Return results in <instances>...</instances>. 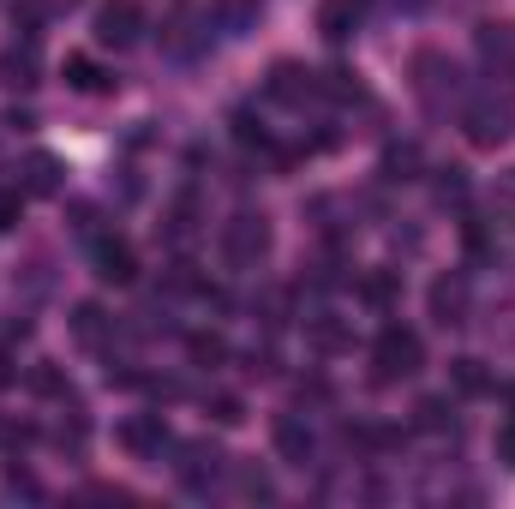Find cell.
Returning a JSON list of instances; mask_svg holds the SVG:
<instances>
[{
  "label": "cell",
  "instance_id": "cell-1",
  "mask_svg": "<svg viewBox=\"0 0 515 509\" xmlns=\"http://www.w3.org/2000/svg\"><path fill=\"white\" fill-rule=\"evenodd\" d=\"M372 366H378V384H396V378H414L426 366V342L402 324H384L378 342H372Z\"/></svg>",
  "mask_w": 515,
  "mask_h": 509
},
{
  "label": "cell",
  "instance_id": "cell-2",
  "mask_svg": "<svg viewBox=\"0 0 515 509\" xmlns=\"http://www.w3.org/2000/svg\"><path fill=\"white\" fill-rule=\"evenodd\" d=\"M264 252H270V222L252 216V210H240V216L222 228V258H228V270H258Z\"/></svg>",
  "mask_w": 515,
  "mask_h": 509
},
{
  "label": "cell",
  "instance_id": "cell-3",
  "mask_svg": "<svg viewBox=\"0 0 515 509\" xmlns=\"http://www.w3.org/2000/svg\"><path fill=\"white\" fill-rule=\"evenodd\" d=\"M138 30H144V6L138 0H102L96 6V42L126 48V42H138Z\"/></svg>",
  "mask_w": 515,
  "mask_h": 509
},
{
  "label": "cell",
  "instance_id": "cell-4",
  "mask_svg": "<svg viewBox=\"0 0 515 509\" xmlns=\"http://www.w3.org/2000/svg\"><path fill=\"white\" fill-rule=\"evenodd\" d=\"M462 126H468V138H474L480 150H492V144L510 138V108H504V102H474V108L462 114Z\"/></svg>",
  "mask_w": 515,
  "mask_h": 509
},
{
  "label": "cell",
  "instance_id": "cell-5",
  "mask_svg": "<svg viewBox=\"0 0 515 509\" xmlns=\"http://www.w3.org/2000/svg\"><path fill=\"white\" fill-rule=\"evenodd\" d=\"M432 318H438L444 330L468 324V276H444V282H432Z\"/></svg>",
  "mask_w": 515,
  "mask_h": 509
},
{
  "label": "cell",
  "instance_id": "cell-6",
  "mask_svg": "<svg viewBox=\"0 0 515 509\" xmlns=\"http://www.w3.org/2000/svg\"><path fill=\"white\" fill-rule=\"evenodd\" d=\"M96 276L114 282V288L138 282V258H132V246H126V240H96Z\"/></svg>",
  "mask_w": 515,
  "mask_h": 509
},
{
  "label": "cell",
  "instance_id": "cell-7",
  "mask_svg": "<svg viewBox=\"0 0 515 509\" xmlns=\"http://www.w3.org/2000/svg\"><path fill=\"white\" fill-rule=\"evenodd\" d=\"M216 474H222V450H216V444H186L180 486H186V492H204V486H216Z\"/></svg>",
  "mask_w": 515,
  "mask_h": 509
},
{
  "label": "cell",
  "instance_id": "cell-8",
  "mask_svg": "<svg viewBox=\"0 0 515 509\" xmlns=\"http://www.w3.org/2000/svg\"><path fill=\"white\" fill-rule=\"evenodd\" d=\"M264 90H270L276 102H306V96L318 90V78H312L306 66H294V60H276V66H270V84H264Z\"/></svg>",
  "mask_w": 515,
  "mask_h": 509
},
{
  "label": "cell",
  "instance_id": "cell-9",
  "mask_svg": "<svg viewBox=\"0 0 515 509\" xmlns=\"http://www.w3.org/2000/svg\"><path fill=\"white\" fill-rule=\"evenodd\" d=\"M120 444H126L132 456H162V444H168V426H162V414L126 420V426H120Z\"/></svg>",
  "mask_w": 515,
  "mask_h": 509
},
{
  "label": "cell",
  "instance_id": "cell-10",
  "mask_svg": "<svg viewBox=\"0 0 515 509\" xmlns=\"http://www.w3.org/2000/svg\"><path fill=\"white\" fill-rule=\"evenodd\" d=\"M66 84L84 96H102V90H114V72H102L90 54H66Z\"/></svg>",
  "mask_w": 515,
  "mask_h": 509
},
{
  "label": "cell",
  "instance_id": "cell-11",
  "mask_svg": "<svg viewBox=\"0 0 515 509\" xmlns=\"http://www.w3.org/2000/svg\"><path fill=\"white\" fill-rule=\"evenodd\" d=\"M354 24H360V0H324V6H318V30H324L330 42H348Z\"/></svg>",
  "mask_w": 515,
  "mask_h": 509
},
{
  "label": "cell",
  "instance_id": "cell-12",
  "mask_svg": "<svg viewBox=\"0 0 515 509\" xmlns=\"http://www.w3.org/2000/svg\"><path fill=\"white\" fill-rule=\"evenodd\" d=\"M276 456L294 462V468H306L312 462V432L300 420H276Z\"/></svg>",
  "mask_w": 515,
  "mask_h": 509
},
{
  "label": "cell",
  "instance_id": "cell-13",
  "mask_svg": "<svg viewBox=\"0 0 515 509\" xmlns=\"http://www.w3.org/2000/svg\"><path fill=\"white\" fill-rule=\"evenodd\" d=\"M108 330H114V318H108V312H102L96 300H84V306H72V336H78L84 348H96V342H102Z\"/></svg>",
  "mask_w": 515,
  "mask_h": 509
},
{
  "label": "cell",
  "instance_id": "cell-14",
  "mask_svg": "<svg viewBox=\"0 0 515 509\" xmlns=\"http://www.w3.org/2000/svg\"><path fill=\"white\" fill-rule=\"evenodd\" d=\"M258 18H264V6H258V0H216V24H222V30H234V36H240V30H252Z\"/></svg>",
  "mask_w": 515,
  "mask_h": 509
},
{
  "label": "cell",
  "instance_id": "cell-15",
  "mask_svg": "<svg viewBox=\"0 0 515 509\" xmlns=\"http://www.w3.org/2000/svg\"><path fill=\"white\" fill-rule=\"evenodd\" d=\"M0 84L30 90V84H36V54H30V48H24V54H18V48H12V54H0Z\"/></svg>",
  "mask_w": 515,
  "mask_h": 509
},
{
  "label": "cell",
  "instance_id": "cell-16",
  "mask_svg": "<svg viewBox=\"0 0 515 509\" xmlns=\"http://www.w3.org/2000/svg\"><path fill=\"white\" fill-rule=\"evenodd\" d=\"M420 174V144H390L384 150V180H414Z\"/></svg>",
  "mask_w": 515,
  "mask_h": 509
},
{
  "label": "cell",
  "instance_id": "cell-17",
  "mask_svg": "<svg viewBox=\"0 0 515 509\" xmlns=\"http://www.w3.org/2000/svg\"><path fill=\"white\" fill-rule=\"evenodd\" d=\"M24 192H60V162L54 156H30L24 162Z\"/></svg>",
  "mask_w": 515,
  "mask_h": 509
},
{
  "label": "cell",
  "instance_id": "cell-18",
  "mask_svg": "<svg viewBox=\"0 0 515 509\" xmlns=\"http://www.w3.org/2000/svg\"><path fill=\"white\" fill-rule=\"evenodd\" d=\"M306 336H312L318 354H342V348H348V330H342L336 318H306Z\"/></svg>",
  "mask_w": 515,
  "mask_h": 509
},
{
  "label": "cell",
  "instance_id": "cell-19",
  "mask_svg": "<svg viewBox=\"0 0 515 509\" xmlns=\"http://www.w3.org/2000/svg\"><path fill=\"white\" fill-rule=\"evenodd\" d=\"M450 384H456L462 396H486V390H492V378H486L480 360H456V366H450Z\"/></svg>",
  "mask_w": 515,
  "mask_h": 509
},
{
  "label": "cell",
  "instance_id": "cell-20",
  "mask_svg": "<svg viewBox=\"0 0 515 509\" xmlns=\"http://www.w3.org/2000/svg\"><path fill=\"white\" fill-rule=\"evenodd\" d=\"M186 354H192V366H222V360H228V342L198 330V336H186Z\"/></svg>",
  "mask_w": 515,
  "mask_h": 509
},
{
  "label": "cell",
  "instance_id": "cell-21",
  "mask_svg": "<svg viewBox=\"0 0 515 509\" xmlns=\"http://www.w3.org/2000/svg\"><path fill=\"white\" fill-rule=\"evenodd\" d=\"M318 90H324V96H336V102H360V78H354L348 66H330Z\"/></svg>",
  "mask_w": 515,
  "mask_h": 509
},
{
  "label": "cell",
  "instance_id": "cell-22",
  "mask_svg": "<svg viewBox=\"0 0 515 509\" xmlns=\"http://www.w3.org/2000/svg\"><path fill=\"white\" fill-rule=\"evenodd\" d=\"M396 288H402V282H396L390 270H372V276L360 282V300H366V306H390V300H396Z\"/></svg>",
  "mask_w": 515,
  "mask_h": 509
},
{
  "label": "cell",
  "instance_id": "cell-23",
  "mask_svg": "<svg viewBox=\"0 0 515 509\" xmlns=\"http://www.w3.org/2000/svg\"><path fill=\"white\" fill-rule=\"evenodd\" d=\"M414 426H420V432H444V426H450V402H438V396H426V402L414 408Z\"/></svg>",
  "mask_w": 515,
  "mask_h": 509
},
{
  "label": "cell",
  "instance_id": "cell-24",
  "mask_svg": "<svg viewBox=\"0 0 515 509\" xmlns=\"http://www.w3.org/2000/svg\"><path fill=\"white\" fill-rule=\"evenodd\" d=\"M30 390H36V396H72V390H66V378H60V366H48V360L30 372Z\"/></svg>",
  "mask_w": 515,
  "mask_h": 509
},
{
  "label": "cell",
  "instance_id": "cell-25",
  "mask_svg": "<svg viewBox=\"0 0 515 509\" xmlns=\"http://www.w3.org/2000/svg\"><path fill=\"white\" fill-rule=\"evenodd\" d=\"M210 420L216 426H240L246 420V402L240 396H210Z\"/></svg>",
  "mask_w": 515,
  "mask_h": 509
},
{
  "label": "cell",
  "instance_id": "cell-26",
  "mask_svg": "<svg viewBox=\"0 0 515 509\" xmlns=\"http://www.w3.org/2000/svg\"><path fill=\"white\" fill-rule=\"evenodd\" d=\"M234 138H240V144H258V150L270 144V138H264V126L252 120V108H240V114H234Z\"/></svg>",
  "mask_w": 515,
  "mask_h": 509
},
{
  "label": "cell",
  "instance_id": "cell-27",
  "mask_svg": "<svg viewBox=\"0 0 515 509\" xmlns=\"http://www.w3.org/2000/svg\"><path fill=\"white\" fill-rule=\"evenodd\" d=\"M246 372L252 378H276V348H252L246 354Z\"/></svg>",
  "mask_w": 515,
  "mask_h": 509
},
{
  "label": "cell",
  "instance_id": "cell-28",
  "mask_svg": "<svg viewBox=\"0 0 515 509\" xmlns=\"http://www.w3.org/2000/svg\"><path fill=\"white\" fill-rule=\"evenodd\" d=\"M480 48H486V54H510V30H504V24H486V30H480Z\"/></svg>",
  "mask_w": 515,
  "mask_h": 509
},
{
  "label": "cell",
  "instance_id": "cell-29",
  "mask_svg": "<svg viewBox=\"0 0 515 509\" xmlns=\"http://www.w3.org/2000/svg\"><path fill=\"white\" fill-rule=\"evenodd\" d=\"M240 492H246V498H276V486H270L258 468H246V474H240Z\"/></svg>",
  "mask_w": 515,
  "mask_h": 509
},
{
  "label": "cell",
  "instance_id": "cell-30",
  "mask_svg": "<svg viewBox=\"0 0 515 509\" xmlns=\"http://www.w3.org/2000/svg\"><path fill=\"white\" fill-rule=\"evenodd\" d=\"M18 216H24V198H18V192H0V234L18 228Z\"/></svg>",
  "mask_w": 515,
  "mask_h": 509
},
{
  "label": "cell",
  "instance_id": "cell-31",
  "mask_svg": "<svg viewBox=\"0 0 515 509\" xmlns=\"http://www.w3.org/2000/svg\"><path fill=\"white\" fill-rule=\"evenodd\" d=\"M444 180H438V198H462L468 192V180H462V168H438Z\"/></svg>",
  "mask_w": 515,
  "mask_h": 509
},
{
  "label": "cell",
  "instance_id": "cell-32",
  "mask_svg": "<svg viewBox=\"0 0 515 509\" xmlns=\"http://www.w3.org/2000/svg\"><path fill=\"white\" fill-rule=\"evenodd\" d=\"M498 462H504V468H515V426H504V432H498Z\"/></svg>",
  "mask_w": 515,
  "mask_h": 509
},
{
  "label": "cell",
  "instance_id": "cell-33",
  "mask_svg": "<svg viewBox=\"0 0 515 509\" xmlns=\"http://www.w3.org/2000/svg\"><path fill=\"white\" fill-rule=\"evenodd\" d=\"M6 486H12V492H24V498H36V480H30L24 468H12V474H6Z\"/></svg>",
  "mask_w": 515,
  "mask_h": 509
},
{
  "label": "cell",
  "instance_id": "cell-34",
  "mask_svg": "<svg viewBox=\"0 0 515 509\" xmlns=\"http://www.w3.org/2000/svg\"><path fill=\"white\" fill-rule=\"evenodd\" d=\"M12 378H18V372H12V354H6V348H0V390H6V384H12Z\"/></svg>",
  "mask_w": 515,
  "mask_h": 509
}]
</instances>
